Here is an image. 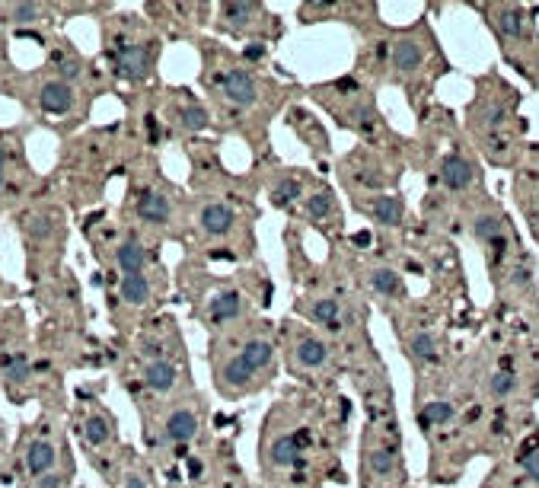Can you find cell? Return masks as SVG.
Masks as SVG:
<instances>
[{"instance_id": "484cf974", "label": "cell", "mask_w": 539, "mask_h": 488, "mask_svg": "<svg viewBox=\"0 0 539 488\" xmlns=\"http://www.w3.org/2000/svg\"><path fill=\"white\" fill-rule=\"evenodd\" d=\"M510 201H514L520 221L527 224L530 239H533L539 249V191H527V189H520V185H510Z\"/></svg>"}, {"instance_id": "ac0fdd59", "label": "cell", "mask_w": 539, "mask_h": 488, "mask_svg": "<svg viewBox=\"0 0 539 488\" xmlns=\"http://www.w3.org/2000/svg\"><path fill=\"white\" fill-rule=\"evenodd\" d=\"M479 488H539V418L508 457L491 463Z\"/></svg>"}, {"instance_id": "3957f363", "label": "cell", "mask_w": 539, "mask_h": 488, "mask_svg": "<svg viewBox=\"0 0 539 488\" xmlns=\"http://www.w3.org/2000/svg\"><path fill=\"white\" fill-rule=\"evenodd\" d=\"M463 357V380L488 409L533 412L539 399V335L488 313Z\"/></svg>"}, {"instance_id": "ab89813d", "label": "cell", "mask_w": 539, "mask_h": 488, "mask_svg": "<svg viewBox=\"0 0 539 488\" xmlns=\"http://www.w3.org/2000/svg\"><path fill=\"white\" fill-rule=\"evenodd\" d=\"M39 488H61V476H51L49 472V476L39 479Z\"/></svg>"}, {"instance_id": "9a60e30c", "label": "cell", "mask_w": 539, "mask_h": 488, "mask_svg": "<svg viewBox=\"0 0 539 488\" xmlns=\"http://www.w3.org/2000/svg\"><path fill=\"white\" fill-rule=\"evenodd\" d=\"M338 195H342V191L336 189V182H332L329 176H323L310 189V195L297 204V211L291 217H294V224L303 226V230H316L319 236L326 239V246L342 243L348 236V221H345V204Z\"/></svg>"}, {"instance_id": "d590c367", "label": "cell", "mask_w": 539, "mask_h": 488, "mask_svg": "<svg viewBox=\"0 0 539 488\" xmlns=\"http://www.w3.org/2000/svg\"><path fill=\"white\" fill-rule=\"evenodd\" d=\"M84 431H86V441H90L93 447H102L109 441V434H112V431H109V422L106 418H99V415H93L90 422H86Z\"/></svg>"}, {"instance_id": "1f68e13d", "label": "cell", "mask_w": 539, "mask_h": 488, "mask_svg": "<svg viewBox=\"0 0 539 488\" xmlns=\"http://www.w3.org/2000/svg\"><path fill=\"white\" fill-rule=\"evenodd\" d=\"M115 262H119V268L125 274H141V268L147 265V249L131 239V243L119 246V252H115Z\"/></svg>"}, {"instance_id": "cb8c5ba5", "label": "cell", "mask_w": 539, "mask_h": 488, "mask_svg": "<svg viewBox=\"0 0 539 488\" xmlns=\"http://www.w3.org/2000/svg\"><path fill=\"white\" fill-rule=\"evenodd\" d=\"M252 300L246 297L240 287H221L214 297L208 300V319L214 326H230V322H240L249 313Z\"/></svg>"}, {"instance_id": "6da1fadb", "label": "cell", "mask_w": 539, "mask_h": 488, "mask_svg": "<svg viewBox=\"0 0 539 488\" xmlns=\"http://www.w3.org/2000/svg\"><path fill=\"white\" fill-rule=\"evenodd\" d=\"M354 405L336 393L294 387L275 402L265 418L258 463L271 488H326L345 485L342 453L351 441Z\"/></svg>"}, {"instance_id": "ffe728a7", "label": "cell", "mask_w": 539, "mask_h": 488, "mask_svg": "<svg viewBox=\"0 0 539 488\" xmlns=\"http://www.w3.org/2000/svg\"><path fill=\"white\" fill-rule=\"evenodd\" d=\"M284 121L291 125V131L300 137V144L306 147V154L313 156V166L319 176H332V163H336V147H332V134L326 128V121L316 112H310L300 102H291Z\"/></svg>"}, {"instance_id": "e0dca14e", "label": "cell", "mask_w": 539, "mask_h": 488, "mask_svg": "<svg viewBox=\"0 0 539 488\" xmlns=\"http://www.w3.org/2000/svg\"><path fill=\"white\" fill-rule=\"evenodd\" d=\"M217 26L230 36H240L249 45H275L284 36V19L275 16L256 0H223L217 6Z\"/></svg>"}, {"instance_id": "7bdbcfd3", "label": "cell", "mask_w": 539, "mask_h": 488, "mask_svg": "<svg viewBox=\"0 0 539 488\" xmlns=\"http://www.w3.org/2000/svg\"><path fill=\"white\" fill-rule=\"evenodd\" d=\"M405 488H421V485H415V482H412V485H405Z\"/></svg>"}, {"instance_id": "4316f807", "label": "cell", "mask_w": 539, "mask_h": 488, "mask_svg": "<svg viewBox=\"0 0 539 488\" xmlns=\"http://www.w3.org/2000/svg\"><path fill=\"white\" fill-rule=\"evenodd\" d=\"M510 185H520L527 191H539V141H530L520 163L510 169Z\"/></svg>"}, {"instance_id": "f35d334b", "label": "cell", "mask_w": 539, "mask_h": 488, "mask_svg": "<svg viewBox=\"0 0 539 488\" xmlns=\"http://www.w3.org/2000/svg\"><path fill=\"white\" fill-rule=\"evenodd\" d=\"M144 357H150V361H163V345H156V342L144 345Z\"/></svg>"}, {"instance_id": "30bf717a", "label": "cell", "mask_w": 539, "mask_h": 488, "mask_svg": "<svg viewBox=\"0 0 539 488\" xmlns=\"http://www.w3.org/2000/svg\"><path fill=\"white\" fill-rule=\"evenodd\" d=\"M412 469L399 418H364L358 437V488H405Z\"/></svg>"}, {"instance_id": "52a82bcc", "label": "cell", "mask_w": 539, "mask_h": 488, "mask_svg": "<svg viewBox=\"0 0 539 488\" xmlns=\"http://www.w3.org/2000/svg\"><path fill=\"white\" fill-rule=\"evenodd\" d=\"M278 345L288 374L297 380V387L316 389V393H336L342 389L345 361L342 348L326 332L306 326L303 319H284L278 329Z\"/></svg>"}, {"instance_id": "f1b7e54d", "label": "cell", "mask_w": 539, "mask_h": 488, "mask_svg": "<svg viewBox=\"0 0 539 488\" xmlns=\"http://www.w3.org/2000/svg\"><path fill=\"white\" fill-rule=\"evenodd\" d=\"M39 102H42L45 112L64 115V112H71V106H74V89H71V84H64V80H51V84L42 86Z\"/></svg>"}, {"instance_id": "60d3db41", "label": "cell", "mask_w": 539, "mask_h": 488, "mask_svg": "<svg viewBox=\"0 0 539 488\" xmlns=\"http://www.w3.org/2000/svg\"><path fill=\"white\" fill-rule=\"evenodd\" d=\"M125 488H147V485H144V479L131 476V479H128V485H125Z\"/></svg>"}, {"instance_id": "b9f144b4", "label": "cell", "mask_w": 539, "mask_h": 488, "mask_svg": "<svg viewBox=\"0 0 539 488\" xmlns=\"http://www.w3.org/2000/svg\"><path fill=\"white\" fill-rule=\"evenodd\" d=\"M4 169H6V154H4V147H0V185H4Z\"/></svg>"}, {"instance_id": "7402d4cb", "label": "cell", "mask_w": 539, "mask_h": 488, "mask_svg": "<svg viewBox=\"0 0 539 488\" xmlns=\"http://www.w3.org/2000/svg\"><path fill=\"white\" fill-rule=\"evenodd\" d=\"M271 380H265L262 374H258L256 367H249V364L243 361V354L230 352L227 357H221V364H217V387L223 389V393L230 396H246V393H256V389L268 387Z\"/></svg>"}, {"instance_id": "2e32d148", "label": "cell", "mask_w": 539, "mask_h": 488, "mask_svg": "<svg viewBox=\"0 0 539 488\" xmlns=\"http://www.w3.org/2000/svg\"><path fill=\"white\" fill-rule=\"evenodd\" d=\"M297 19L303 26L342 23L354 32V39H364L386 26L380 4H373V0H303L297 6Z\"/></svg>"}, {"instance_id": "603a6c76", "label": "cell", "mask_w": 539, "mask_h": 488, "mask_svg": "<svg viewBox=\"0 0 539 488\" xmlns=\"http://www.w3.org/2000/svg\"><path fill=\"white\" fill-rule=\"evenodd\" d=\"M198 226L211 239H227L240 230V211L230 201H208L198 214Z\"/></svg>"}, {"instance_id": "e575fe53", "label": "cell", "mask_w": 539, "mask_h": 488, "mask_svg": "<svg viewBox=\"0 0 539 488\" xmlns=\"http://www.w3.org/2000/svg\"><path fill=\"white\" fill-rule=\"evenodd\" d=\"M179 119H182V125H186V131H204V128L211 125V112L204 106H198V102H186Z\"/></svg>"}, {"instance_id": "8fae6325", "label": "cell", "mask_w": 539, "mask_h": 488, "mask_svg": "<svg viewBox=\"0 0 539 488\" xmlns=\"http://www.w3.org/2000/svg\"><path fill=\"white\" fill-rule=\"evenodd\" d=\"M460 236H469L475 246H479L482 259H485L488 278L501 272L504 265H510L523 249H527V243H523V236H520V230H517L510 211L504 208L501 198H495L491 191L463 208Z\"/></svg>"}, {"instance_id": "836d02e7", "label": "cell", "mask_w": 539, "mask_h": 488, "mask_svg": "<svg viewBox=\"0 0 539 488\" xmlns=\"http://www.w3.org/2000/svg\"><path fill=\"white\" fill-rule=\"evenodd\" d=\"M121 300L131 307H141L150 300V281L144 274H125L121 278Z\"/></svg>"}, {"instance_id": "7a4b0ae2", "label": "cell", "mask_w": 539, "mask_h": 488, "mask_svg": "<svg viewBox=\"0 0 539 488\" xmlns=\"http://www.w3.org/2000/svg\"><path fill=\"white\" fill-rule=\"evenodd\" d=\"M408 169L425 179L418 221L443 236H460V214L475 198L488 195L485 163L469 144L460 115L434 102L431 112L408 134Z\"/></svg>"}, {"instance_id": "8992f818", "label": "cell", "mask_w": 539, "mask_h": 488, "mask_svg": "<svg viewBox=\"0 0 539 488\" xmlns=\"http://www.w3.org/2000/svg\"><path fill=\"white\" fill-rule=\"evenodd\" d=\"M303 93L329 115V121L338 131H348L358 144H377V147L405 144L408 134L396 131L386 119L383 106H380V89L358 80L351 71L310 84Z\"/></svg>"}, {"instance_id": "5b68a950", "label": "cell", "mask_w": 539, "mask_h": 488, "mask_svg": "<svg viewBox=\"0 0 539 488\" xmlns=\"http://www.w3.org/2000/svg\"><path fill=\"white\" fill-rule=\"evenodd\" d=\"M453 71V61L443 51L431 13H418L412 23L393 26L390 61H386V86L405 96L408 112L421 121L438 102V86Z\"/></svg>"}, {"instance_id": "277c9868", "label": "cell", "mask_w": 539, "mask_h": 488, "mask_svg": "<svg viewBox=\"0 0 539 488\" xmlns=\"http://www.w3.org/2000/svg\"><path fill=\"white\" fill-rule=\"evenodd\" d=\"M473 96L460 112V125L482 163L491 169H510L520 163L530 144V121L523 115V93L501 67L473 74Z\"/></svg>"}, {"instance_id": "d6a6232c", "label": "cell", "mask_w": 539, "mask_h": 488, "mask_svg": "<svg viewBox=\"0 0 539 488\" xmlns=\"http://www.w3.org/2000/svg\"><path fill=\"white\" fill-rule=\"evenodd\" d=\"M26 463H29V469L36 472V476H49L51 466H54V447L45 441H32L29 444V453H26Z\"/></svg>"}, {"instance_id": "4dcf8cb0", "label": "cell", "mask_w": 539, "mask_h": 488, "mask_svg": "<svg viewBox=\"0 0 539 488\" xmlns=\"http://www.w3.org/2000/svg\"><path fill=\"white\" fill-rule=\"evenodd\" d=\"M169 198L163 191H144L138 198V217L147 224H166L169 221Z\"/></svg>"}, {"instance_id": "8d00e7d4", "label": "cell", "mask_w": 539, "mask_h": 488, "mask_svg": "<svg viewBox=\"0 0 539 488\" xmlns=\"http://www.w3.org/2000/svg\"><path fill=\"white\" fill-rule=\"evenodd\" d=\"M4 364L10 367V370H6V377H10V380H26V377H29V364H26V357L13 354V357H4Z\"/></svg>"}, {"instance_id": "f546056e", "label": "cell", "mask_w": 539, "mask_h": 488, "mask_svg": "<svg viewBox=\"0 0 539 488\" xmlns=\"http://www.w3.org/2000/svg\"><path fill=\"white\" fill-rule=\"evenodd\" d=\"M144 383L150 389H156V393H169V389L179 383V367H176L173 361H150L144 367Z\"/></svg>"}, {"instance_id": "ba28073f", "label": "cell", "mask_w": 539, "mask_h": 488, "mask_svg": "<svg viewBox=\"0 0 539 488\" xmlns=\"http://www.w3.org/2000/svg\"><path fill=\"white\" fill-rule=\"evenodd\" d=\"M408 173V137L396 147H377V144H354L351 150L336 156L332 163V182L351 195H380V191H399L402 179Z\"/></svg>"}, {"instance_id": "9c48e42d", "label": "cell", "mask_w": 539, "mask_h": 488, "mask_svg": "<svg viewBox=\"0 0 539 488\" xmlns=\"http://www.w3.org/2000/svg\"><path fill=\"white\" fill-rule=\"evenodd\" d=\"M479 13L485 29L498 45L501 61L517 71V77H527L530 64L539 54V4H514V0H475L466 4Z\"/></svg>"}, {"instance_id": "d4e9b609", "label": "cell", "mask_w": 539, "mask_h": 488, "mask_svg": "<svg viewBox=\"0 0 539 488\" xmlns=\"http://www.w3.org/2000/svg\"><path fill=\"white\" fill-rule=\"evenodd\" d=\"M115 74L125 80H144L150 74V48L147 45H121L115 54Z\"/></svg>"}, {"instance_id": "44dd1931", "label": "cell", "mask_w": 539, "mask_h": 488, "mask_svg": "<svg viewBox=\"0 0 539 488\" xmlns=\"http://www.w3.org/2000/svg\"><path fill=\"white\" fill-rule=\"evenodd\" d=\"M316 169H303V166H275V173L268 176V201L275 211L284 214H294L297 204L310 195V189L319 182Z\"/></svg>"}, {"instance_id": "7c38bea8", "label": "cell", "mask_w": 539, "mask_h": 488, "mask_svg": "<svg viewBox=\"0 0 539 488\" xmlns=\"http://www.w3.org/2000/svg\"><path fill=\"white\" fill-rule=\"evenodd\" d=\"M348 236H351V246H354V272H358L361 291L371 300L373 310L383 313L386 319H393L396 313H402L415 300L412 287H408V274L377 249L371 226L367 230H354Z\"/></svg>"}, {"instance_id": "5bb4252c", "label": "cell", "mask_w": 539, "mask_h": 488, "mask_svg": "<svg viewBox=\"0 0 539 488\" xmlns=\"http://www.w3.org/2000/svg\"><path fill=\"white\" fill-rule=\"evenodd\" d=\"M488 284L491 297H495L488 313L510 319L539 335V262L533 249H523L510 265L491 274Z\"/></svg>"}, {"instance_id": "83f0119b", "label": "cell", "mask_w": 539, "mask_h": 488, "mask_svg": "<svg viewBox=\"0 0 539 488\" xmlns=\"http://www.w3.org/2000/svg\"><path fill=\"white\" fill-rule=\"evenodd\" d=\"M163 431H166L169 441L182 447V444H188V441H195V437H198L201 422H198V415H195L192 409H176L173 415L166 418V428H163Z\"/></svg>"}, {"instance_id": "4fadbf2b", "label": "cell", "mask_w": 539, "mask_h": 488, "mask_svg": "<svg viewBox=\"0 0 539 488\" xmlns=\"http://www.w3.org/2000/svg\"><path fill=\"white\" fill-rule=\"evenodd\" d=\"M214 89L240 119H246V121L256 119V125H262V128L268 125V119L278 109L291 106V86L262 77L258 64H249L243 54L236 64L214 74Z\"/></svg>"}, {"instance_id": "74e56055", "label": "cell", "mask_w": 539, "mask_h": 488, "mask_svg": "<svg viewBox=\"0 0 539 488\" xmlns=\"http://www.w3.org/2000/svg\"><path fill=\"white\" fill-rule=\"evenodd\" d=\"M13 19H16V23H36V19H39V6L36 4H16V6H13Z\"/></svg>"}, {"instance_id": "d6986e66", "label": "cell", "mask_w": 539, "mask_h": 488, "mask_svg": "<svg viewBox=\"0 0 539 488\" xmlns=\"http://www.w3.org/2000/svg\"><path fill=\"white\" fill-rule=\"evenodd\" d=\"M348 208L358 217H364L371 224L373 233H405L415 224L412 208H408V198L399 191H380V195H351L348 198Z\"/></svg>"}]
</instances>
